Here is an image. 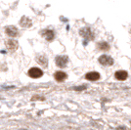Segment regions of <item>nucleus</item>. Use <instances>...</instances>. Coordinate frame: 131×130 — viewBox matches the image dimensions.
<instances>
[{"label":"nucleus","mask_w":131,"mask_h":130,"mask_svg":"<svg viewBox=\"0 0 131 130\" xmlns=\"http://www.w3.org/2000/svg\"><path fill=\"white\" fill-rule=\"evenodd\" d=\"M41 34H42V36H43L45 39H47L48 41H51V40H53L55 37V33L53 30H51V29H45V30H43L42 32H41Z\"/></svg>","instance_id":"7"},{"label":"nucleus","mask_w":131,"mask_h":130,"mask_svg":"<svg viewBox=\"0 0 131 130\" xmlns=\"http://www.w3.org/2000/svg\"><path fill=\"white\" fill-rule=\"evenodd\" d=\"M99 63L105 67H109V66H112L114 64V59L108 55H102L99 58Z\"/></svg>","instance_id":"2"},{"label":"nucleus","mask_w":131,"mask_h":130,"mask_svg":"<svg viewBox=\"0 0 131 130\" xmlns=\"http://www.w3.org/2000/svg\"><path fill=\"white\" fill-rule=\"evenodd\" d=\"M28 75L32 78H39L43 75V71L38 68H31L28 71Z\"/></svg>","instance_id":"4"},{"label":"nucleus","mask_w":131,"mask_h":130,"mask_svg":"<svg viewBox=\"0 0 131 130\" xmlns=\"http://www.w3.org/2000/svg\"><path fill=\"white\" fill-rule=\"evenodd\" d=\"M115 78L118 79V80H125L127 78V76H128V73L125 71H118L115 72Z\"/></svg>","instance_id":"11"},{"label":"nucleus","mask_w":131,"mask_h":130,"mask_svg":"<svg viewBox=\"0 0 131 130\" xmlns=\"http://www.w3.org/2000/svg\"><path fill=\"white\" fill-rule=\"evenodd\" d=\"M55 61H56V65L59 68H65L69 62V58L67 56H58L56 57Z\"/></svg>","instance_id":"3"},{"label":"nucleus","mask_w":131,"mask_h":130,"mask_svg":"<svg viewBox=\"0 0 131 130\" xmlns=\"http://www.w3.org/2000/svg\"><path fill=\"white\" fill-rule=\"evenodd\" d=\"M98 47L100 50H102V51H108L110 49V45L107 42H100L98 44Z\"/></svg>","instance_id":"13"},{"label":"nucleus","mask_w":131,"mask_h":130,"mask_svg":"<svg viewBox=\"0 0 131 130\" xmlns=\"http://www.w3.org/2000/svg\"><path fill=\"white\" fill-rule=\"evenodd\" d=\"M79 34L83 38H86V39H89V40L94 39V33L92 32L91 28H89V27H83V28H81L80 31H79Z\"/></svg>","instance_id":"1"},{"label":"nucleus","mask_w":131,"mask_h":130,"mask_svg":"<svg viewBox=\"0 0 131 130\" xmlns=\"http://www.w3.org/2000/svg\"><path fill=\"white\" fill-rule=\"evenodd\" d=\"M85 78L90 80V81H96L100 78V73L96 72V71H91V72H88L85 75Z\"/></svg>","instance_id":"8"},{"label":"nucleus","mask_w":131,"mask_h":130,"mask_svg":"<svg viewBox=\"0 0 131 130\" xmlns=\"http://www.w3.org/2000/svg\"><path fill=\"white\" fill-rule=\"evenodd\" d=\"M6 48L8 49L9 51H11V52H14L18 49V42L16 40L9 39L8 41H6Z\"/></svg>","instance_id":"6"},{"label":"nucleus","mask_w":131,"mask_h":130,"mask_svg":"<svg viewBox=\"0 0 131 130\" xmlns=\"http://www.w3.org/2000/svg\"><path fill=\"white\" fill-rule=\"evenodd\" d=\"M36 61L39 65H41L42 67H47V65H48V60L45 56H39L36 58Z\"/></svg>","instance_id":"12"},{"label":"nucleus","mask_w":131,"mask_h":130,"mask_svg":"<svg viewBox=\"0 0 131 130\" xmlns=\"http://www.w3.org/2000/svg\"><path fill=\"white\" fill-rule=\"evenodd\" d=\"M5 32L10 36V37H17L18 36V28L14 26H9L5 28Z\"/></svg>","instance_id":"5"},{"label":"nucleus","mask_w":131,"mask_h":130,"mask_svg":"<svg viewBox=\"0 0 131 130\" xmlns=\"http://www.w3.org/2000/svg\"><path fill=\"white\" fill-rule=\"evenodd\" d=\"M20 25H21V27H31L32 23H31V20H29L27 17L25 16L21 19V21H20Z\"/></svg>","instance_id":"10"},{"label":"nucleus","mask_w":131,"mask_h":130,"mask_svg":"<svg viewBox=\"0 0 131 130\" xmlns=\"http://www.w3.org/2000/svg\"><path fill=\"white\" fill-rule=\"evenodd\" d=\"M55 79L57 80L58 82H63L64 80H66L67 79V77H68V75H67V73L66 72H64V71H57V72H55Z\"/></svg>","instance_id":"9"}]
</instances>
